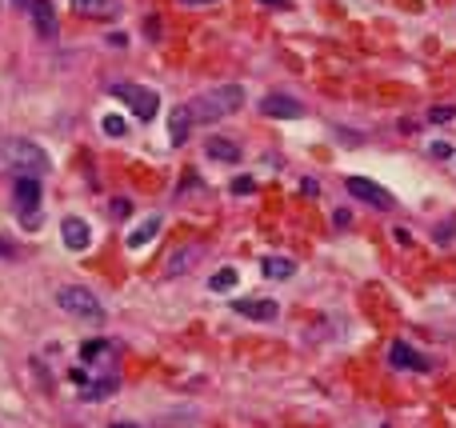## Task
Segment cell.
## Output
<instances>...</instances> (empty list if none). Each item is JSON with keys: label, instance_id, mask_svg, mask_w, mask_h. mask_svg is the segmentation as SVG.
<instances>
[{"label": "cell", "instance_id": "obj_1", "mask_svg": "<svg viewBox=\"0 0 456 428\" xmlns=\"http://www.w3.org/2000/svg\"><path fill=\"white\" fill-rule=\"evenodd\" d=\"M240 104H245V88L240 85H216L209 92H200L197 100H188V112H192L197 124H216L224 116H233Z\"/></svg>", "mask_w": 456, "mask_h": 428}, {"label": "cell", "instance_id": "obj_2", "mask_svg": "<svg viewBox=\"0 0 456 428\" xmlns=\"http://www.w3.org/2000/svg\"><path fill=\"white\" fill-rule=\"evenodd\" d=\"M0 157H4V164H13L16 172L37 176V181H40V172H49V152L40 145H32V140H4Z\"/></svg>", "mask_w": 456, "mask_h": 428}, {"label": "cell", "instance_id": "obj_3", "mask_svg": "<svg viewBox=\"0 0 456 428\" xmlns=\"http://www.w3.org/2000/svg\"><path fill=\"white\" fill-rule=\"evenodd\" d=\"M109 92L121 100V104H128V112H133L136 121H152V116H156V109H161V97H156V88H148V85H133V80H121V85H112Z\"/></svg>", "mask_w": 456, "mask_h": 428}, {"label": "cell", "instance_id": "obj_4", "mask_svg": "<svg viewBox=\"0 0 456 428\" xmlns=\"http://www.w3.org/2000/svg\"><path fill=\"white\" fill-rule=\"evenodd\" d=\"M56 305H61L68 317L88 320V324H100V320H104V305H100L88 288H80V284H64L61 293H56Z\"/></svg>", "mask_w": 456, "mask_h": 428}, {"label": "cell", "instance_id": "obj_5", "mask_svg": "<svg viewBox=\"0 0 456 428\" xmlns=\"http://www.w3.org/2000/svg\"><path fill=\"white\" fill-rule=\"evenodd\" d=\"M13 196H16L20 224H25V228H37V224H40V216H37V208H40V181H37V176H16Z\"/></svg>", "mask_w": 456, "mask_h": 428}, {"label": "cell", "instance_id": "obj_6", "mask_svg": "<svg viewBox=\"0 0 456 428\" xmlns=\"http://www.w3.org/2000/svg\"><path fill=\"white\" fill-rule=\"evenodd\" d=\"M345 188H348V196H357V200H364V204H372V208H381V212L396 208V196L388 192V188H381L376 181H364V176H348Z\"/></svg>", "mask_w": 456, "mask_h": 428}, {"label": "cell", "instance_id": "obj_7", "mask_svg": "<svg viewBox=\"0 0 456 428\" xmlns=\"http://www.w3.org/2000/svg\"><path fill=\"white\" fill-rule=\"evenodd\" d=\"M260 112L272 116V121H300L304 116V104L288 92H269V97L260 100Z\"/></svg>", "mask_w": 456, "mask_h": 428}, {"label": "cell", "instance_id": "obj_8", "mask_svg": "<svg viewBox=\"0 0 456 428\" xmlns=\"http://www.w3.org/2000/svg\"><path fill=\"white\" fill-rule=\"evenodd\" d=\"M233 312L248 320H260V324H269V320L281 317V305L276 300H264V296H245V300H233Z\"/></svg>", "mask_w": 456, "mask_h": 428}, {"label": "cell", "instance_id": "obj_9", "mask_svg": "<svg viewBox=\"0 0 456 428\" xmlns=\"http://www.w3.org/2000/svg\"><path fill=\"white\" fill-rule=\"evenodd\" d=\"M388 360H393V368H408V372H429V368H432L429 356H420L417 348L405 344V341H396L393 348H388Z\"/></svg>", "mask_w": 456, "mask_h": 428}, {"label": "cell", "instance_id": "obj_10", "mask_svg": "<svg viewBox=\"0 0 456 428\" xmlns=\"http://www.w3.org/2000/svg\"><path fill=\"white\" fill-rule=\"evenodd\" d=\"M61 236H64V248H73V252H85V248L92 245V228H88V221H80V216H64Z\"/></svg>", "mask_w": 456, "mask_h": 428}, {"label": "cell", "instance_id": "obj_11", "mask_svg": "<svg viewBox=\"0 0 456 428\" xmlns=\"http://www.w3.org/2000/svg\"><path fill=\"white\" fill-rule=\"evenodd\" d=\"M204 257V245H185V248H176L173 257L164 260V276H185L197 260Z\"/></svg>", "mask_w": 456, "mask_h": 428}, {"label": "cell", "instance_id": "obj_12", "mask_svg": "<svg viewBox=\"0 0 456 428\" xmlns=\"http://www.w3.org/2000/svg\"><path fill=\"white\" fill-rule=\"evenodd\" d=\"M73 13L88 16V20H112V16H121V0H73Z\"/></svg>", "mask_w": 456, "mask_h": 428}, {"label": "cell", "instance_id": "obj_13", "mask_svg": "<svg viewBox=\"0 0 456 428\" xmlns=\"http://www.w3.org/2000/svg\"><path fill=\"white\" fill-rule=\"evenodd\" d=\"M204 152H209L212 160H224V164H236V160L245 157V148L236 145V140H228V136H212V140H204Z\"/></svg>", "mask_w": 456, "mask_h": 428}, {"label": "cell", "instance_id": "obj_14", "mask_svg": "<svg viewBox=\"0 0 456 428\" xmlns=\"http://www.w3.org/2000/svg\"><path fill=\"white\" fill-rule=\"evenodd\" d=\"M161 224H164V221H161V216H144V221L136 224L133 233L124 236V245H128V248H144V245H148V240H152V236L161 233Z\"/></svg>", "mask_w": 456, "mask_h": 428}, {"label": "cell", "instance_id": "obj_15", "mask_svg": "<svg viewBox=\"0 0 456 428\" xmlns=\"http://www.w3.org/2000/svg\"><path fill=\"white\" fill-rule=\"evenodd\" d=\"M260 272H264L269 281H292L296 260L292 257H264V260H260Z\"/></svg>", "mask_w": 456, "mask_h": 428}, {"label": "cell", "instance_id": "obj_16", "mask_svg": "<svg viewBox=\"0 0 456 428\" xmlns=\"http://www.w3.org/2000/svg\"><path fill=\"white\" fill-rule=\"evenodd\" d=\"M32 25H37L40 37H56V16H52V4L49 0H32Z\"/></svg>", "mask_w": 456, "mask_h": 428}, {"label": "cell", "instance_id": "obj_17", "mask_svg": "<svg viewBox=\"0 0 456 428\" xmlns=\"http://www.w3.org/2000/svg\"><path fill=\"white\" fill-rule=\"evenodd\" d=\"M192 112H188V104L185 109H173V121H168V140L173 145H188V128H192Z\"/></svg>", "mask_w": 456, "mask_h": 428}, {"label": "cell", "instance_id": "obj_18", "mask_svg": "<svg viewBox=\"0 0 456 428\" xmlns=\"http://www.w3.org/2000/svg\"><path fill=\"white\" fill-rule=\"evenodd\" d=\"M233 284H236V269H221V272H212V276H209L212 293H228Z\"/></svg>", "mask_w": 456, "mask_h": 428}, {"label": "cell", "instance_id": "obj_19", "mask_svg": "<svg viewBox=\"0 0 456 428\" xmlns=\"http://www.w3.org/2000/svg\"><path fill=\"white\" fill-rule=\"evenodd\" d=\"M124 128H128L124 116H104V121H100V133L104 136H124Z\"/></svg>", "mask_w": 456, "mask_h": 428}, {"label": "cell", "instance_id": "obj_20", "mask_svg": "<svg viewBox=\"0 0 456 428\" xmlns=\"http://www.w3.org/2000/svg\"><path fill=\"white\" fill-rule=\"evenodd\" d=\"M452 116H456L452 104H436V109H429V121H436V124H448Z\"/></svg>", "mask_w": 456, "mask_h": 428}, {"label": "cell", "instance_id": "obj_21", "mask_svg": "<svg viewBox=\"0 0 456 428\" xmlns=\"http://www.w3.org/2000/svg\"><path fill=\"white\" fill-rule=\"evenodd\" d=\"M452 233H456V216H448V221L436 228V245H452Z\"/></svg>", "mask_w": 456, "mask_h": 428}, {"label": "cell", "instance_id": "obj_22", "mask_svg": "<svg viewBox=\"0 0 456 428\" xmlns=\"http://www.w3.org/2000/svg\"><path fill=\"white\" fill-rule=\"evenodd\" d=\"M112 216H116V221L128 216V200H124V196H121V200H112Z\"/></svg>", "mask_w": 456, "mask_h": 428}, {"label": "cell", "instance_id": "obj_23", "mask_svg": "<svg viewBox=\"0 0 456 428\" xmlns=\"http://www.w3.org/2000/svg\"><path fill=\"white\" fill-rule=\"evenodd\" d=\"M233 192H252V181H248V176H240V181H233Z\"/></svg>", "mask_w": 456, "mask_h": 428}, {"label": "cell", "instance_id": "obj_24", "mask_svg": "<svg viewBox=\"0 0 456 428\" xmlns=\"http://www.w3.org/2000/svg\"><path fill=\"white\" fill-rule=\"evenodd\" d=\"M432 157L444 160V157H452V148H448V145H432Z\"/></svg>", "mask_w": 456, "mask_h": 428}, {"label": "cell", "instance_id": "obj_25", "mask_svg": "<svg viewBox=\"0 0 456 428\" xmlns=\"http://www.w3.org/2000/svg\"><path fill=\"white\" fill-rule=\"evenodd\" d=\"M260 4H272V8H288L292 0H260Z\"/></svg>", "mask_w": 456, "mask_h": 428}, {"label": "cell", "instance_id": "obj_26", "mask_svg": "<svg viewBox=\"0 0 456 428\" xmlns=\"http://www.w3.org/2000/svg\"><path fill=\"white\" fill-rule=\"evenodd\" d=\"M0 257H16V248H8L4 240H0Z\"/></svg>", "mask_w": 456, "mask_h": 428}, {"label": "cell", "instance_id": "obj_27", "mask_svg": "<svg viewBox=\"0 0 456 428\" xmlns=\"http://www.w3.org/2000/svg\"><path fill=\"white\" fill-rule=\"evenodd\" d=\"M180 4H212V0H180Z\"/></svg>", "mask_w": 456, "mask_h": 428}, {"label": "cell", "instance_id": "obj_28", "mask_svg": "<svg viewBox=\"0 0 456 428\" xmlns=\"http://www.w3.org/2000/svg\"><path fill=\"white\" fill-rule=\"evenodd\" d=\"M112 428H136V424H112Z\"/></svg>", "mask_w": 456, "mask_h": 428}]
</instances>
